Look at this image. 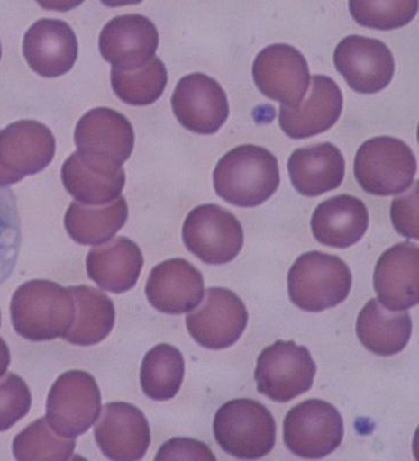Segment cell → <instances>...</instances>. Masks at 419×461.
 <instances>
[{
	"mask_svg": "<svg viewBox=\"0 0 419 461\" xmlns=\"http://www.w3.org/2000/svg\"><path fill=\"white\" fill-rule=\"evenodd\" d=\"M76 448L74 439L57 434L47 418H41L15 436L12 451L16 460H68Z\"/></svg>",
	"mask_w": 419,
	"mask_h": 461,
	"instance_id": "obj_31",
	"label": "cell"
},
{
	"mask_svg": "<svg viewBox=\"0 0 419 461\" xmlns=\"http://www.w3.org/2000/svg\"><path fill=\"white\" fill-rule=\"evenodd\" d=\"M418 246L405 241L378 259L373 284L379 303L387 310L406 311L418 304Z\"/></svg>",
	"mask_w": 419,
	"mask_h": 461,
	"instance_id": "obj_19",
	"label": "cell"
},
{
	"mask_svg": "<svg viewBox=\"0 0 419 461\" xmlns=\"http://www.w3.org/2000/svg\"><path fill=\"white\" fill-rule=\"evenodd\" d=\"M183 354L175 346L161 344L143 357L140 383L143 393L153 401H169L179 393L184 380Z\"/></svg>",
	"mask_w": 419,
	"mask_h": 461,
	"instance_id": "obj_29",
	"label": "cell"
},
{
	"mask_svg": "<svg viewBox=\"0 0 419 461\" xmlns=\"http://www.w3.org/2000/svg\"><path fill=\"white\" fill-rule=\"evenodd\" d=\"M65 189L77 202L86 205H105L121 196L125 186V171L110 170L87 162L79 152H73L61 167Z\"/></svg>",
	"mask_w": 419,
	"mask_h": 461,
	"instance_id": "obj_26",
	"label": "cell"
},
{
	"mask_svg": "<svg viewBox=\"0 0 419 461\" xmlns=\"http://www.w3.org/2000/svg\"><path fill=\"white\" fill-rule=\"evenodd\" d=\"M23 178L19 176L14 175V173L8 172L5 168L0 167V187L8 186V185L19 183Z\"/></svg>",
	"mask_w": 419,
	"mask_h": 461,
	"instance_id": "obj_38",
	"label": "cell"
},
{
	"mask_svg": "<svg viewBox=\"0 0 419 461\" xmlns=\"http://www.w3.org/2000/svg\"><path fill=\"white\" fill-rule=\"evenodd\" d=\"M172 111L185 129L211 135L224 125L229 115L227 94L219 82L204 73H192L177 84Z\"/></svg>",
	"mask_w": 419,
	"mask_h": 461,
	"instance_id": "obj_14",
	"label": "cell"
},
{
	"mask_svg": "<svg viewBox=\"0 0 419 461\" xmlns=\"http://www.w3.org/2000/svg\"><path fill=\"white\" fill-rule=\"evenodd\" d=\"M31 407L32 393L22 377L14 373L0 377V431L11 429Z\"/></svg>",
	"mask_w": 419,
	"mask_h": 461,
	"instance_id": "obj_34",
	"label": "cell"
},
{
	"mask_svg": "<svg viewBox=\"0 0 419 461\" xmlns=\"http://www.w3.org/2000/svg\"><path fill=\"white\" fill-rule=\"evenodd\" d=\"M77 152L87 162L116 170L130 158L134 148L132 123L109 108L88 111L74 131Z\"/></svg>",
	"mask_w": 419,
	"mask_h": 461,
	"instance_id": "obj_10",
	"label": "cell"
},
{
	"mask_svg": "<svg viewBox=\"0 0 419 461\" xmlns=\"http://www.w3.org/2000/svg\"><path fill=\"white\" fill-rule=\"evenodd\" d=\"M129 217L125 197L105 205H86L74 201L65 213V229L80 245L105 244L125 225Z\"/></svg>",
	"mask_w": 419,
	"mask_h": 461,
	"instance_id": "obj_28",
	"label": "cell"
},
{
	"mask_svg": "<svg viewBox=\"0 0 419 461\" xmlns=\"http://www.w3.org/2000/svg\"><path fill=\"white\" fill-rule=\"evenodd\" d=\"M76 316L65 336L69 344L92 346L101 343L113 331L116 311L113 300L96 288L80 285L68 288Z\"/></svg>",
	"mask_w": 419,
	"mask_h": 461,
	"instance_id": "obj_27",
	"label": "cell"
},
{
	"mask_svg": "<svg viewBox=\"0 0 419 461\" xmlns=\"http://www.w3.org/2000/svg\"><path fill=\"white\" fill-rule=\"evenodd\" d=\"M11 362L10 348H8L5 340L0 337V377L7 372L8 366Z\"/></svg>",
	"mask_w": 419,
	"mask_h": 461,
	"instance_id": "obj_37",
	"label": "cell"
},
{
	"mask_svg": "<svg viewBox=\"0 0 419 461\" xmlns=\"http://www.w3.org/2000/svg\"><path fill=\"white\" fill-rule=\"evenodd\" d=\"M245 304L228 288L212 287L198 310L187 317L192 339L203 348L223 349L241 339L248 325Z\"/></svg>",
	"mask_w": 419,
	"mask_h": 461,
	"instance_id": "obj_12",
	"label": "cell"
},
{
	"mask_svg": "<svg viewBox=\"0 0 419 461\" xmlns=\"http://www.w3.org/2000/svg\"><path fill=\"white\" fill-rule=\"evenodd\" d=\"M417 160L412 148L400 139L377 137L357 150L353 172L360 187L369 194H402L412 186Z\"/></svg>",
	"mask_w": 419,
	"mask_h": 461,
	"instance_id": "obj_5",
	"label": "cell"
},
{
	"mask_svg": "<svg viewBox=\"0 0 419 461\" xmlns=\"http://www.w3.org/2000/svg\"><path fill=\"white\" fill-rule=\"evenodd\" d=\"M334 64L349 86L361 94L379 93L390 84L396 71L387 45L360 35L341 41L334 51Z\"/></svg>",
	"mask_w": 419,
	"mask_h": 461,
	"instance_id": "obj_13",
	"label": "cell"
},
{
	"mask_svg": "<svg viewBox=\"0 0 419 461\" xmlns=\"http://www.w3.org/2000/svg\"><path fill=\"white\" fill-rule=\"evenodd\" d=\"M89 278L102 290L124 294L137 284L143 267L139 246L126 237H117L90 249L86 258Z\"/></svg>",
	"mask_w": 419,
	"mask_h": 461,
	"instance_id": "obj_24",
	"label": "cell"
},
{
	"mask_svg": "<svg viewBox=\"0 0 419 461\" xmlns=\"http://www.w3.org/2000/svg\"><path fill=\"white\" fill-rule=\"evenodd\" d=\"M22 241V221L14 192L0 187V285L14 273Z\"/></svg>",
	"mask_w": 419,
	"mask_h": 461,
	"instance_id": "obj_33",
	"label": "cell"
},
{
	"mask_svg": "<svg viewBox=\"0 0 419 461\" xmlns=\"http://www.w3.org/2000/svg\"><path fill=\"white\" fill-rule=\"evenodd\" d=\"M98 447L106 458L135 461L150 446V429L142 411L129 402L106 403L94 429Z\"/></svg>",
	"mask_w": 419,
	"mask_h": 461,
	"instance_id": "obj_16",
	"label": "cell"
},
{
	"mask_svg": "<svg viewBox=\"0 0 419 461\" xmlns=\"http://www.w3.org/2000/svg\"><path fill=\"white\" fill-rule=\"evenodd\" d=\"M369 220L364 202L343 194L331 197L316 207L312 215L311 229L320 244L348 249L367 233Z\"/></svg>",
	"mask_w": 419,
	"mask_h": 461,
	"instance_id": "obj_23",
	"label": "cell"
},
{
	"mask_svg": "<svg viewBox=\"0 0 419 461\" xmlns=\"http://www.w3.org/2000/svg\"><path fill=\"white\" fill-rule=\"evenodd\" d=\"M183 241L192 254L207 265H225L243 249L244 230L229 210L203 204L193 209L185 220Z\"/></svg>",
	"mask_w": 419,
	"mask_h": 461,
	"instance_id": "obj_9",
	"label": "cell"
},
{
	"mask_svg": "<svg viewBox=\"0 0 419 461\" xmlns=\"http://www.w3.org/2000/svg\"><path fill=\"white\" fill-rule=\"evenodd\" d=\"M24 59L41 77H59L73 68L79 53L76 32L59 19H41L23 37Z\"/></svg>",
	"mask_w": 419,
	"mask_h": 461,
	"instance_id": "obj_17",
	"label": "cell"
},
{
	"mask_svg": "<svg viewBox=\"0 0 419 461\" xmlns=\"http://www.w3.org/2000/svg\"><path fill=\"white\" fill-rule=\"evenodd\" d=\"M291 183L305 196H319L340 187L346 175V160L331 142L295 150L287 162Z\"/></svg>",
	"mask_w": 419,
	"mask_h": 461,
	"instance_id": "obj_22",
	"label": "cell"
},
{
	"mask_svg": "<svg viewBox=\"0 0 419 461\" xmlns=\"http://www.w3.org/2000/svg\"><path fill=\"white\" fill-rule=\"evenodd\" d=\"M343 109V95L330 77H312L307 100L297 108L279 106V126L291 139H306L330 130L339 121Z\"/></svg>",
	"mask_w": 419,
	"mask_h": 461,
	"instance_id": "obj_20",
	"label": "cell"
},
{
	"mask_svg": "<svg viewBox=\"0 0 419 461\" xmlns=\"http://www.w3.org/2000/svg\"><path fill=\"white\" fill-rule=\"evenodd\" d=\"M102 397L92 375L71 370L53 383L47 401V420L57 434L76 438L100 417Z\"/></svg>",
	"mask_w": 419,
	"mask_h": 461,
	"instance_id": "obj_7",
	"label": "cell"
},
{
	"mask_svg": "<svg viewBox=\"0 0 419 461\" xmlns=\"http://www.w3.org/2000/svg\"><path fill=\"white\" fill-rule=\"evenodd\" d=\"M0 59H2V43H0Z\"/></svg>",
	"mask_w": 419,
	"mask_h": 461,
	"instance_id": "obj_39",
	"label": "cell"
},
{
	"mask_svg": "<svg viewBox=\"0 0 419 461\" xmlns=\"http://www.w3.org/2000/svg\"><path fill=\"white\" fill-rule=\"evenodd\" d=\"M76 306L68 288L50 281L23 284L11 300V320L16 333L31 341L65 339Z\"/></svg>",
	"mask_w": 419,
	"mask_h": 461,
	"instance_id": "obj_2",
	"label": "cell"
},
{
	"mask_svg": "<svg viewBox=\"0 0 419 461\" xmlns=\"http://www.w3.org/2000/svg\"><path fill=\"white\" fill-rule=\"evenodd\" d=\"M146 295L151 306L164 314H185L198 307L204 298L203 274L187 259H168L151 270Z\"/></svg>",
	"mask_w": 419,
	"mask_h": 461,
	"instance_id": "obj_18",
	"label": "cell"
},
{
	"mask_svg": "<svg viewBox=\"0 0 419 461\" xmlns=\"http://www.w3.org/2000/svg\"><path fill=\"white\" fill-rule=\"evenodd\" d=\"M55 154L56 139L43 123L19 121L0 131V167L22 178L43 171Z\"/></svg>",
	"mask_w": 419,
	"mask_h": 461,
	"instance_id": "obj_21",
	"label": "cell"
},
{
	"mask_svg": "<svg viewBox=\"0 0 419 461\" xmlns=\"http://www.w3.org/2000/svg\"><path fill=\"white\" fill-rule=\"evenodd\" d=\"M168 84L166 65L158 57L135 71L111 68V86L123 102L134 106L153 104Z\"/></svg>",
	"mask_w": 419,
	"mask_h": 461,
	"instance_id": "obj_30",
	"label": "cell"
},
{
	"mask_svg": "<svg viewBox=\"0 0 419 461\" xmlns=\"http://www.w3.org/2000/svg\"><path fill=\"white\" fill-rule=\"evenodd\" d=\"M343 419L332 403L310 399L295 406L283 422V438L294 455L322 459L342 443Z\"/></svg>",
	"mask_w": 419,
	"mask_h": 461,
	"instance_id": "obj_8",
	"label": "cell"
},
{
	"mask_svg": "<svg viewBox=\"0 0 419 461\" xmlns=\"http://www.w3.org/2000/svg\"><path fill=\"white\" fill-rule=\"evenodd\" d=\"M214 436L222 450L238 459L264 458L277 442L272 413L253 399L225 402L214 418Z\"/></svg>",
	"mask_w": 419,
	"mask_h": 461,
	"instance_id": "obj_4",
	"label": "cell"
},
{
	"mask_svg": "<svg viewBox=\"0 0 419 461\" xmlns=\"http://www.w3.org/2000/svg\"><path fill=\"white\" fill-rule=\"evenodd\" d=\"M158 28L141 14L119 15L102 29L98 48L105 61L119 71H135L155 57Z\"/></svg>",
	"mask_w": 419,
	"mask_h": 461,
	"instance_id": "obj_15",
	"label": "cell"
},
{
	"mask_svg": "<svg viewBox=\"0 0 419 461\" xmlns=\"http://www.w3.org/2000/svg\"><path fill=\"white\" fill-rule=\"evenodd\" d=\"M316 366L309 349L295 341L278 340L258 357V391L277 402H287L314 385Z\"/></svg>",
	"mask_w": 419,
	"mask_h": 461,
	"instance_id": "obj_6",
	"label": "cell"
},
{
	"mask_svg": "<svg viewBox=\"0 0 419 461\" xmlns=\"http://www.w3.org/2000/svg\"><path fill=\"white\" fill-rule=\"evenodd\" d=\"M351 14L361 26L390 31L405 26L416 16L418 2L414 0H388V2H349Z\"/></svg>",
	"mask_w": 419,
	"mask_h": 461,
	"instance_id": "obj_32",
	"label": "cell"
},
{
	"mask_svg": "<svg viewBox=\"0 0 419 461\" xmlns=\"http://www.w3.org/2000/svg\"><path fill=\"white\" fill-rule=\"evenodd\" d=\"M252 74L258 89L287 108H297L310 86L306 58L286 43L270 44L259 52Z\"/></svg>",
	"mask_w": 419,
	"mask_h": 461,
	"instance_id": "obj_11",
	"label": "cell"
},
{
	"mask_svg": "<svg viewBox=\"0 0 419 461\" xmlns=\"http://www.w3.org/2000/svg\"><path fill=\"white\" fill-rule=\"evenodd\" d=\"M216 194L237 207L253 208L277 192V158L266 148L241 144L219 160L213 173Z\"/></svg>",
	"mask_w": 419,
	"mask_h": 461,
	"instance_id": "obj_1",
	"label": "cell"
},
{
	"mask_svg": "<svg viewBox=\"0 0 419 461\" xmlns=\"http://www.w3.org/2000/svg\"><path fill=\"white\" fill-rule=\"evenodd\" d=\"M410 187L412 191L393 200L390 218L398 233L418 240V181Z\"/></svg>",
	"mask_w": 419,
	"mask_h": 461,
	"instance_id": "obj_35",
	"label": "cell"
},
{
	"mask_svg": "<svg viewBox=\"0 0 419 461\" xmlns=\"http://www.w3.org/2000/svg\"><path fill=\"white\" fill-rule=\"evenodd\" d=\"M356 332L369 351L390 357L404 351L408 345L413 321L408 312L389 311L379 300L371 299L357 317Z\"/></svg>",
	"mask_w": 419,
	"mask_h": 461,
	"instance_id": "obj_25",
	"label": "cell"
},
{
	"mask_svg": "<svg viewBox=\"0 0 419 461\" xmlns=\"http://www.w3.org/2000/svg\"><path fill=\"white\" fill-rule=\"evenodd\" d=\"M352 275L336 255L309 252L301 255L287 274L291 302L301 310L319 312L336 307L348 298Z\"/></svg>",
	"mask_w": 419,
	"mask_h": 461,
	"instance_id": "obj_3",
	"label": "cell"
},
{
	"mask_svg": "<svg viewBox=\"0 0 419 461\" xmlns=\"http://www.w3.org/2000/svg\"><path fill=\"white\" fill-rule=\"evenodd\" d=\"M155 460H211L215 461L206 444L192 438H172L159 448Z\"/></svg>",
	"mask_w": 419,
	"mask_h": 461,
	"instance_id": "obj_36",
	"label": "cell"
}]
</instances>
